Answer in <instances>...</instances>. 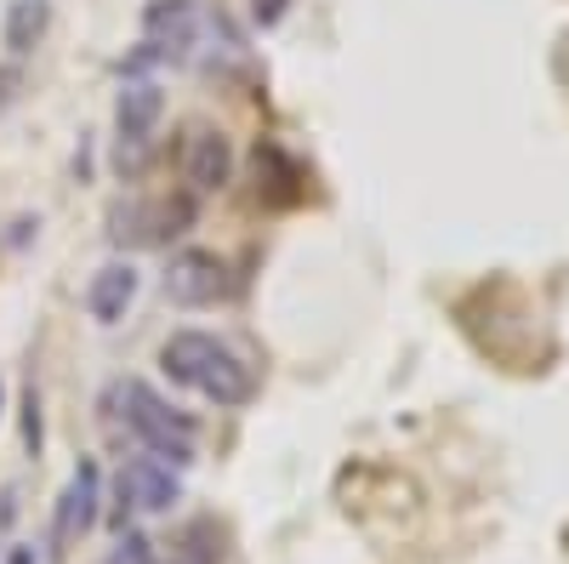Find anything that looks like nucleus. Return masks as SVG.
Listing matches in <instances>:
<instances>
[{
    "label": "nucleus",
    "mask_w": 569,
    "mask_h": 564,
    "mask_svg": "<svg viewBox=\"0 0 569 564\" xmlns=\"http://www.w3.org/2000/svg\"><path fill=\"white\" fill-rule=\"evenodd\" d=\"M160 365H166L171 383L194 388L211 405H251V394H257L251 365L228 343H217L211 332H171L166 348H160Z\"/></svg>",
    "instance_id": "f257e3e1"
},
{
    "label": "nucleus",
    "mask_w": 569,
    "mask_h": 564,
    "mask_svg": "<svg viewBox=\"0 0 569 564\" xmlns=\"http://www.w3.org/2000/svg\"><path fill=\"white\" fill-rule=\"evenodd\" d=\"M114 399L126 405V410H120L126 428H131V439L149 451V456H160V462H171V467H188V462H194L200 428H194V422H188L182 410H171L149 383H120Z\"/></svg>",
    "instance_id": "f03ea898"
},
{
    "label": "nucleus",
    "mask_w": 569,
    "mask_h": 564,
    "mask_svg": "<svg viewBox=\"0 0 569 564\" xmlns=\"http://www.w3.org/2000/svg\"><path fill=\"white\" fill-rule=\"evenodd\" d=\"M114 496H120V507H114L120 531H126V513H171L182 502V467H171L160 456H131L120 467Z\"/></svg>",
    "instance_id": "7ed1b4c3"
},
{
    "label": "nucleus",
    "mask_w": 569,
    "mask_h": 564,
    "mask_svg": "<svg viewBox=\"0 0 569 564\" xmlns=\"http://www.w3.org/2000/svg\"><path fill=\"white\" fill-rule=\"evenodd\" d=\"M228 291H233V279H228V263L217 251H177L166 268V297L177 308H211Z\"/></svg>",
    "instance_id": "20e7f679"
},
{
    "label": "nucleus",
    "mask_w": 569,
    "mask_h": 564,
    "mask_svg": "<svg viewBox=\"0 0 569 564\" xmlns=\"http://www.w3.org/2000/svg\"><path fill=\"white\" fill-rule=\"evenodd\" d=\"M194 217V206L188 200H166V206H142V200H126L109 211V240L114 246H160L171 240V234H182V222Z\"/></svg>",
    "instance_id": "39448f33"
},
{
    "label": "nucleus",
    "mask_w": 569,
    "mask_h": 564,
    "mask_svg": "<svg viewBox=\"0 0 569 564\" xmlns=\"http://www.w3.org/2000/svg\"><path fill=\"white\" fill-rule=\"evenodd\" d=\"M142 34H149V58H188L200 34L194 0H149L142 7Z\"/></svg>",
    "instance_id": "423d86ee"
},
{
    "label": "nucleus",
    "mask_w": 569,
    "mask_h": 564,
    "mask_svg": "<svg viewBox=\"0 0 569 564\" xmlns=\"http://www.w3.org/2000/svg\"><path fill=\"white\" fill-rule=\"evenodd\" d=\"M98 491H103V474H98V462L80 456L74 467V479L69 491L58 496V525H52V553H63L74 536H86L91 525H98Z\"/></svg>",
    "instance_id": "0eeeda50"
},
{
    "label": "nucleus",
    "mask_w": 569,
    "mask_h": 564,
    "mask_svg": "<svg viewBox=\"0 0 569 564\" xmlns=\"http://www.w3.org/2000/svg\"><path fill=\"white\" fill-rule=\"evenodd\" d=\"M182 177L194 195H217V188H228L233 177V149H228V137L217 126H200L194 137H188V155H182Z\"/></svg>",
    "instance_id": "6e6552de"
},
{
    "label": "nucleus",
    "mask_w": 569,
    "mask_h": 564,
    "mask_svg": "<svg viewBox=\"0 0 569 564\" xmlns=\"http://www.w3.org/2000/svg\"><path fill=\"white\" fill-rule=\"evenodd\" d=\"M160 115H166V91L154 80H126V91L114 98V131H120V144H149Z\"/></svg>",
    "instance_id": "1a4fd4ad"
},
{
    "label": "nucleus",
    "mask_w": 569,
    "mask_h": 564,
    "mask_svg": "<svg viewBox=\"0 0 569 564\" xmlns=\"http://www.w3.org/2000/svg\"><path fill=\"white\" fill-rule=\"evenodd\" d=\"M137 268L131 263H109V268H98L91 274V286H86V314L98 319V325H120L126 319V308L137 303Z\"/></svg>",
    "instance_id": "9d476101"
},
{
    "label": "nucleus",
    "mask_w": 569,
    "mask_h": 564,
    "mask_svg": "<svg viewBox=\"0 0 569 564\" xmlns=\"http://www.w3.org/2000/svg\"><path fill=\"white\" fill-rule=\"evenodd\" d=\"M46 23H52V0H12L7 7V23H0V40H7V52L23 58L40 46Z\"/></svg>",
    "instance_id": "9b49d317"
},
{
    "label": "nucleus",
    "mask_w": 569,
    "mask_h": 564,
    "mask_svg": "<svg viewBox=\"0 0 569 564\" xmlns=\"http://www.w3.org/2000/svg\"><path fill=\"white\" fill-rule=\"evenodd\" d=\"M268 182V206H291L297 195H302V171H297V160L284 155V149H273V144H262L257 149V188Z\"/></svg>",
    "instance_id": "f8f14e48"
},
{
    "label": "nucleus",
    "mask_w": 569,
    "mask_h": 564,
    "mask_svg": "<svg viewBox=\"0 0 569 564\" xmlns=\"http://www.w3.org/2000/svg\"><path fill=\"white\" fill-rule=\"evenodd\" d=\"M222 536H217V525L211 520H200V525H188V536L171 547V564H217L222 558V547H217Z\"/></svg>",
    "instance_id": "ddd939ff"
},
{
    "label": "nucleus",
    "mask_w": 569,
    "mask_h": 564,
    "mask_svg": "<svg viewBox=\"0 0 569 564\" xmlns=\"http://www.w3.org/2000/svg\"><path fill=\"white\" fill-rule=\"evenodd\" d=\"M109 564H154V542L142 536V531H120V542H114Z\"/></svg>",
    "instance_id": "4468645a"
},
{
    "label": "nucleus",
    "mask_w": 569,
    "mask_h": 564,
    "mask_svg": "<svg viewBox=\"0 0 569 564\" xmlns=\"http://www.w3.org/2000/svg\"><path fill=\"white\" fill-rule=\"evenodd\" d=\"M40 445H46V434H40V394L29 388V394H23V451L40 456Z\"/></svg>",
    "instance_id": "2eb2a0df"
},
{
    "label": "nucleus",
    "mask_w": 569,
    "mask_h": 564,
    "mask_svg": "<svg viewBox=\"0 0 569 564\" xmlns=\"http://www.w3.org/2000/svg\"><path fill=\"white\" fill-rule=\"evenodd\" d=\"M12 91H18V75H12V69H0V109L12 103Z\"/></svg>",
    "instance_id": "dca6fc26"
},
{
    "label": "nucleus",
    "mask_w": 569,
    "mask_h": 564,
    "mask_svg": "<svg viewBox=\"0 0 569 564\" xmlns=\"http://www.w3.org/2000/svg\"><path fill=\"white\" fill-rule=\"evenodd\" d=\"M279 12H284V0H257V18H262V23H273Z\"/></svg>",
    "instance_id": "f3484780"
},
{
    "label": "nucleus",
    "mask_w": 569,
    "mask_h": 564,
    "mask_svg": "<svg viewBox=\"0 0 569 564\" xmlns=\"http://www.w3.org/2000/svg\"><path fill=\"white\" fill-rule=\"evenodd\" d=\"M7 564H34V553H29V547H12V558H7Z\"/></svg>",
    "instance_id": "a211bd4d"
},
{
    "label": "nucleus",
    "mask_w": 569,
    "mask_h": 564,
    "mask_svg": "<svg viewBox=\"0 0 569 564\" xmlns=\"http://www.w3.org/2000/svg\"><path fill=\"white\" fill-rule=\"evenodd\" d=\"M0 410H7V383H0Z\"/></svg>",
    "instance_id": "6ab92c4d"
}]
</instances>
